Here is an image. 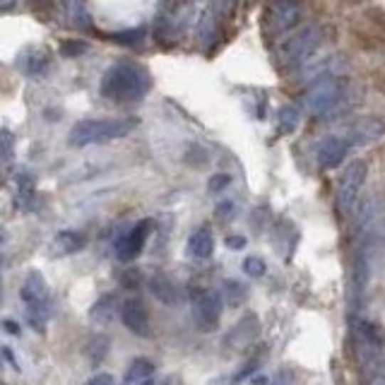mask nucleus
Returning a JSON list of instances; mask_svg holds the SVG:
<instances>
[{
    "mask_svg": "<svg viewBox=\"0 0 385 385\" xmlns=\"http://www.w3.org/2000/svg\"><path fill=\"white\" fill-rule=\"evenodd\" d=\"M31 200H34V176L27 169H22L20 176H17V205L27 210Z\"/></svg>",
    "mask_w": 385,
    "mask_h": 385,
    "instance_id": "obj_22",
    "label": "nucleus"
},
{
    "mask_svg": "<svg viewBox=\"0 0 385 385\" xmlns=\"http://www.w3.org/2000/svg\"><path fill=\"white\" fill-rule=\"evenodd\" d=\"M292 383H294V374H292V371H287V369L277 371V374L268 381V385H292Z\"/></svg>",
    "mask_w": 385,
    "mask_h": 385,
    "instance_id": "obj_27",
    "label": "nucleus"
},
{
    "mask_svg": "<svg viewBox=\"0 0 385 385\" xmlns=\"http://www.w3.org/2000/svg\"><path fill=\"white\" fill-rule=\"evenodd\" d=\"M164 385H179V381H176V378H167V381H164Z\"/></svg>",
    "mask_w": 385,
    "mask_h": 385,
    "instance_id": "obj_35",
    "label": "nucleus"
},
{
    "mask_svg": "<svg viewBox=\"0 0 385 385\" xmlns=\"http://www.w3.org/2000/svg\"><path fill=\"white\" fill-rule=\"evenodd\" d=\"M265 263H263V258H258V255H250V258H246L243 260V273L248 275V277H253V280H260V277L265 275Z\"/></svg>",
    "mask_w": 385,
    "mask_h": 385,
    "instance_id": "obj_25",
    "label": "nucleus"
},
{
    "mask_svg": "<svg viewBox=\"0 0 385 385\" xmlns=\"http://www.w3.org/2000/svg\"><path fill=\"white\" fill-rule=\"evenodd\" d=\"M142 39H144L142 29H128V31H118V34H113V41L125 43V46H140Z\"/></svg>",
    "mask_w": 385,
    "mask_h": 385,
    "instance_id": "obj_24",
    "label": "nucleus"
},
{
    "mask_svg": "<svg viewBox=\"0 0 385 385\" xmlns=\"http://www.w3.org/2000/svg\"><path fill=\"white\" fill-rule=\"evenodd\" d=\"M0 152H3V162L10 164L12 162V154H15V137L8 128H3L0 132Z\"/></svg>",
    "mask_w": 385,
    "mask_h": 385,
    "instance_id": "obj_26",
    "label": "nucleus"
},
{
    "mask_svg": "<svg viewBox=\"0 0 385 385\" xmlns=\"http://www.w3.org/2000/svg\"><path fill=\"white\" fill-rule=\"evenodd\" d=\"M20 296L27 306V313H29V320L34 325V330H41L43 323L48 318V284L43 280V275L39 270H29L27 277L22 282V289H20Z\"/></svg>",
    "mask_w": 385,
    "mask_h": 385,
    "instance_id": "obj_6",
    "label": "nucleus"
},
{
    "mask_svg": "<svg viewBox=\"0 0 385 385\" xmlns=\"http://www.w3.org/2000/svg\"><path fill=\"white\" fill-rule=\"evenodd\" d=\"M304 104L308 111H313L320 118H327L330 113L349 109V87H347V80L337 78V80L315 82V85L308 87Z\"/></svg>",
    "mask_w": 385,
    "mask_h": 385,
    "instance_id": "obj_4",
    "label": "nucleus"
},
{
    "mask_svg": "<svg viewBox=\"0 0 385 385\" xmlns=\"http://www.w3.org/2000/svg\"><path fill=\"white\" fill-rule=\"evenodd\" d=\"M224 186H229V176H226V174H217V176H212L210 183H207V188H210V193H219Z\"/></svg>",
    "mask_w": 385,
    "mask_h": 385,
    "instance_id": "obj_29",
    "label": "nucleus"
},
{
    "mask_svg": "<svg viewBox=\"0 0 385 385\" xmlns=\"http://www.w3.org/2000/svg\"><path fill=\"white\" fill-rule=\"evenodd\" d=\"M82 51H87L85 43H65V46H63V53H68V56H78Z\"/></svg>",
    "mask_w": 385,
    "mask_h": 385,
    "instance_id": "obj_31",
    "label": "nucleus"
},
{
    "mask_svg": "<svg viewBox=\"0 0 385 385\" xmlns=\"http://www.w3.org/2000/svg\"><path fill=\"white\" fill-rule=\"evenodd\" d=\"M299 109L296 106H284L280 111V123H277V130L282 132V135H292V132L299 128Z\"/></svg>",
    "mask_w": 385,
    "mask_h": 385,
    "instance_id": "obj_23",
    "label": "nucleus"
},
{
    "mask_svg": "<svg viewBox=\"0 0 385 385\" xmlns=\"http://www.w3.org/2000/svg\"><path fill=\"white\" fill-rule=\"evenodd\" d=\"M149 73L144 70L140 63L132 60H118L113 63L102 78V97L116 104H132L140 102L144 94L149 92Z\"/></svg>",
    "mask_w": 385,
    "mask_h": 385,
    "instance_id": "obj_2",
    "label": "nucleus"
},
{
    "mask_svg": "<svg viewBox=\"0 0 385 385\" xmlns=\"http://www.w3.org/2000/svg\"><path fill=\"white\" fill-rule=\"evenodd\" d=\"M212 253H214L212 231L200 226V229L193 231L191 238H188V255L195 258V260H207V258H212Z\"/></svg>",
    "mask_w": 385,
    "mask_h": 385,
    "instance_id": "obj_15",
    "label": "nucleus"
},
{
    "mask_svg": "<svg viewBox=\"0 0 385 385\" xmlns=\"http://www.w3.org/2000/svg\"><path fill=\"white\" fill-rule=\"evenodd\" d=\"M226 246H229V248H243L246 238L243 236H229V238H226Z\"/></svg>",
    "mask_w": 385,
    "mask_h": 385,
    "instance_id": "obj_32",
    "label": "nucleus"
},
{
    "mask_svg": "<svg viewBox=\"0 0 385 385\" xmlns=\"http://www.w3.org/2000/svg\"><path fill=\"white\" fill-rule=\"evenodd\" d=\"M121 320L132 334H137V337H149V313L140 299L125 301L121 308Z\"/></svg>",
    "mask_w": 385,
    "mask_h": 385,
    "instance_id": "obj_13",
    "label": "nucleus"
},
{
    "mask_svg": "<svg viewBox=\"0 0 385 385\" xmlns=\"http://www.w3.org/2000/svg\"><path fill=\"white\" fill-rule=\"evenodd\" d=\"M135 125V118H85V121H78L73 125L70 144L73 147H87V144L121 140V137L130 135Z\"/></svg>",
    "mask_w": 385,
    "mask_h": 385,
    "instance_id": "obj_3",
    "label": "nucleus"
},
{
    "mask_svg": "<svg viewBox=\"0 0 385 385\" xmlns=\"http://www.w3.org/2000/svg\"><path fill=\"white\" fill-rule=\"evenodd\" d=\"M152 374H154V364L149 362V359H144V357H137V359H132L130 366H128V371H125V383L149 381Z\"/></svg>",
    "mask_w": 385,
    "mask_h": 385,
    "instance_id": "obj_21",
    "label": "nucleus"
},
{
    "mask_svg": "<svg viewBox=\"0 0 385 385\" xmlns=\"http://www.w3.org/2000/svg\"><path fill=\"white\" fill-rule=\"evenodd\" d=\"M344 135L352 144H371L381 135H385V123L381 118H362V121L352 123L344 130Z\"/></svg>",
    "mask_w": 385,
    "mask_h": 385,
    "instance_id": "obj_14",
    "label": "nucleus"
},
{
    "mask_svg": "<svg viewBox=\"0 0 385 385\" xmlns=\"http://www.w3.org/2000/svg\"><path fill=\"white\" fill-rule=\"evenodd\" d=\"M22 68L31 78H41L48 68V53L43 48H27L22 53Z\"/></svg>",
    "mask_w": 385,
    "mask_h": 385,
    "instance_id": "obj_18",
    "label": "nucleus"
},
{
    "mask_svg": "<svg viewBox=\"0 0 385 385\" xmlns=\"http://www.w3.org/2000/svg\"><path fill=\"white\" fill-rule=\"evenodd\" d=\"M354 147L347 135H327L318 142L315 147V159H318V169L320 172H330V169H337L339 164L347 159V152Z\"/></svg>",
    "mask_w": 385,
    "mask_h": 385,
    "instance_id": "obj_9",
    "label": "nucleus"
},
{
    "mask_svg": "<svg viewBox=\"0 0 385 385\" xmlns=\"http://www.w3.org/2000/svg\"><path fill=\"white\" fill-rule=\"evenodd\" d=\"M53 246L60 250V253H78V250H82L87 246V238L82 236L80 231H58V236L53 238Z\"/></svg>",
    "mask_w": 385,
    "mask_h": 385,
    "instance_id": "obj_20",
    "label": "nucleus"
},
{
    "mask_svg": "<svg viewBox=\"0 0 385 385\" xmlns=\"http://www.w3.org/2000/svg\"><path fill=\"white\" fill-rule=\"evenodd\" d=\"M320 43H323V29L318 27V24H308L301 31H296V34L289 36L287 41L282 43V60L284 65L289 68H304L306 63L313 60L315 51L320 48Z\"/></svg>",
    "mask_w": 385,
    "mask_h": 385,
    "instance_id": "obj_5",
    "label": "nucleus"
},
{
    "mask_svg": "<svg viewBox=\"0 0 385 385\" xmlns=\"http://www.w3.org/2000/svg\"><path fill=\"white\" fill-rule=\"evenodd\" d=\"M3 357L8 359V364L12 366V369H20V364L15 362V357H12V352H10V347H3Z\"/></svg>",
    "mask_w": 385,
    "mask_h": 385,
    "instance_id": "obj_34",
    "label": "nucleus"
},
{
    "mask_svg": "<svg viewBox=\"0 0 385 385\" xmlns=\"http://www.w3.org/2000/svg\"><path fill=\"white\" fill-rule=\"evenodd\" d=\"M3 325H5V330H8L10 334H20V332H22V327H20V325H17V323H15V320H5V323H3Z\"/></svg>",
    "mask_w": 385,
    "mask_h": 385,
    "instance_id": "obj_33",
    "label": "nucleus"
},
{
    "mask_svg": "<svg viewBox=\"0 0 385 385\" xmlns=\"http://www.w3.org/2000/svg\"><path fill=\"white\" fill-rule=\"evenodd\" d=\"M260 334V320H258L255 313H246L243 318H238V323L226 332L224 337V347L226 349H246L258 339Z\"/></svg>",
    "mask_w": 385,
    "mask_h": 385,
    "instance_id": "obj_12",
    "label": "nucleus"
},
{
    "mask_svg": "<svg viewBox=\"0 0 385 385\" xmlns=\"http://www.w3.org/2000/svg\"><path fill=\"white\" fill-rule=\"evenodd\" d=\"M87 385H113V376L111 374H97L87 381Z\"/></svg>",
    "mask_w": 385,
    "mask_h": 385,
    "instance_id": "obj_30",
    "label": "nucleus"
},
{
    "mask_svg": "<svg viewBox=\"0 0 385 385\" xmlns=\"http://www.w3.org/2000/svg\"><path fill=\"white\" fill-rule=\"evenodd\" d=\"M137 385H157V383L152 381V378H149V381H142V383H137Z\"/></svg>",
    "mask_w": 385,
    "mask_h": 385,
    "instance_id": "obj_36",
    "label": "nucleus"
},
{
    "mask_svg": "<svg viewBox=\"0 0 385 385\" xmlns=\"http://www.w3.org/2000/svg\"><path fill=\"white\" fill-rule=\"evenodd\" d=\"M149 289H152L154 299H159L162 304H179V289H176V284L169 280L167 275H154L152 280H149Z\"/></svg>",
    "mask_w": 385,
    "mask_h": 385,
    "instance_id": "obj_17",
    "label": "nucleus"
},
{
    "mask_svg": "<svg viewBox=\"0 0 385 385\" xmlns=\"http://www.w3.org/2000/svg\"><path fill=\"white\" fill-rule=\"evenodd\" d=\"M352 352L366 385H385V337L362 318H352Z\"/></svg>",
    "mask_w": 385,
    "mask_h": 385,
    "instance_id": "obj_1",
    "label": "nucleus"
},
{
    "mask_svg": "<svg viewBox=\"0 0 385 385\" xmlns=\"http://www.w3.org/2000/svg\"><path fill=\"white\" fill-rule=\"evenodd\" d=\"M116 304H118L116 294H104L102 299H99L97 304L92 306L90 320H92V323H97V325L109 323V320L113 318V313H116Z\"/></svg>",
    "mask_w": 385,
    "mask_h": 385,
    "instance_id": "obj_19",
    "label": "nucleus"
},
{
    "mask_svg": "<svg viewBox=\"0 0 385 385\" xmlns=\"http://www.w3.org/2000/svg\"><path fill=\"white\" fill-rule=\"evenodd\" d=\"M366 162L354 159L347 164V169L342 172V176L337 179V186H334V205L342 214H354L357 203H359V193L364 188L366 181Z\"/></svg>",
    "mask_w": 385,
    "mask_h": 385,
    "instance_id": "obj_7",
    "label": "nucleus"
},
{
    "mask_svg": "<svg viewBox=\"0 0 385 385\" xmlns=\"http://www.w3.org/2000/svg\"><path fill=\"white\" fill-rule=\"evenodd\" d=\"M270 17H273V24L277 31H287L301 20V8L294 3H280L270 8Z\"/></svg>",
    "mask_w": 385,
    "mask_h": 385,
    "instance_id": "obj_16",
    "label": "nucleus"
},
{
    "mask_svg": "<svg viewBox=\"0 0 385 385\" xmlns=\"http://www.w3.org/2000/svg\"><path fill=\"white\" fill-rule=\"evenodd\" d=\"M191 301H193L195 323H198L200 330H205V332L217 330L219 320H222V311H224L219 292H212V289H205V287H193Z\"/></svg>",
    "mask_w": 385,
    "mask_h": 385,
    "instance_id": "obj_8",
    "label": "nucleus"
},
{
    "mask_svg": "<svg viewBox=\"0 0 385 385\" xmlns=\"http://www.w3.org/2000/svg\"><path fill=\"white\" fill-rule=\"evenodd\" d=\"M226 289H229V301H231V304H238V301L246 296V289L238 282H226Z\"/></svg>",
    "mask_w": 385,
    "mask_h": 385,
    "instance_id": "obj_28",
    "label": "nucleus"
},
{
    "mask_svg": "<svg viewBox=\"0 0 385 385\" xmlns=\"http://www.w3.org/2000/svg\"><path fill=\"white\" fill-rule=\"evenodd\" d=\"M149 229H152V222H149V219H142V222L132 226V229H130L128 233H125V236L118 238V243H116V255H118V260H121V263L135 260V258L142 253L144 243H147Z\"/></svg>",
    "mask_w": 385,
    "mask_h": 385,
    "instance_id": "obj_11",
    "label": "nucleus"
},
{
    "mask_svg": "<svg viewBox=\"0 0 385 385\" xmlns=\"http://www.w3.org/2000/svg\"><path fill=\"white\" fill-rule=\"evenodd\" d=\"M349 70V60L342 58V56H327V58H318V60H311L301 68V78L306 82H323V80H337V78H344V73Z\"/></svg>",
    "mask_w": 385,
    "mask_h": 385,
    "instance_id": "obj_10",
    "label": "nucleus"
}]
</instances>
